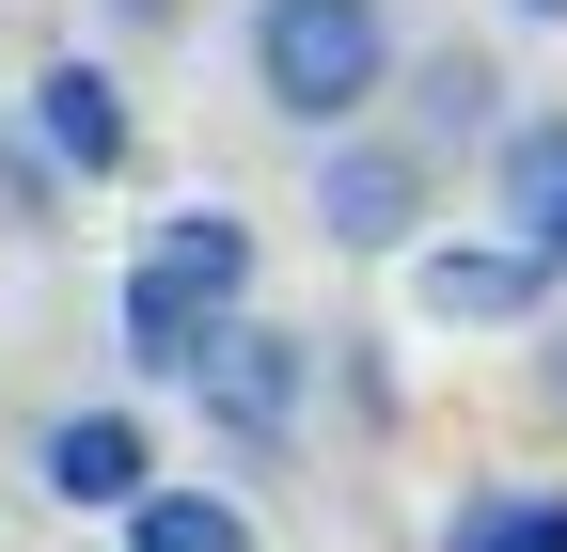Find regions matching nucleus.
Returning <instances> with one entry per match:
<instances>
[{"label":"nucleus","mask_w":567,"mask_h":552,"mask_svg":"<svg viewBox=\"0 0 567 552\" xmlns=\"http://www.w3.org/2000/svg\"><path fill=\"white\" fill-rule=\"evenodd\" d=\"M536 253H551V268H567V205H551V222H536Z\"/></svg>","instance_id":"nucleus-17"},{"label":"nucleus","mask_w":567,"mask_h":552,"mask_svg":"<svg viewBox=\"0 0 567 552\" xmlns=\"http://www.w3.org/2000/svg\"><path fill=\"white\" fill-rule=\"evenodd\" d=\"M126 552H252V505L237 490H205V473H142V490L111 505Z\"/></svg>","instance_id":"nucleus-9"},{"label":"nucleus","mask_w":567,"mask_h":552,"mask_svg":"<svg viewBox=\"0 0 567 552\" xmlns=\"http://www.w3.org/2000/svg\"><path fill=\"white\" fill-rule=\"evenodd\" d=\"M394 0H252L237 17V80H252V111L268 126H347V111H379V80H394Z\"/></svg>","instance_id":"nucleus-1"},{"label":"nucleus","mask_w":567,"mask_h":552,"mask_svg":"<svg viewBox=\"0 0 567 552\" xmlns=\"http://www.w3.org/2000/svg\"><path fill=\"white\" fill-rule=\"evenodd\" d=\"M189 410H205V442H221V458H300V427H316V331H284V316H221V331H205V348H189Z\"/></svg>","instance_id":"nucleus-2"},{"label":"nucleus","mask_w":567,"mask_h":552,"mask_svg":"<svg viewBox=\"0 0 567 552\" xmlns=\"http://www.w3.org/2000/svg\"><path fill=\"white\" fill-rule=\"evenodd\" d=\"M505 17H520V32H567V0H505Z\"/></svg>","instance_id":"nucleus-16"},{"label":"nucleus","mask_w":567,"mask_h":552,"mask_svg":"<svg viewBox=\"0 0 567 552\" xmlns=\"http://www.w3.org/2000/svg\"><path fill=\"white\" fill-rule=\"evenodd\" d=\"M442 552H567V490H457Z\"/></svg>","instance_id":"nucleus-12"},{"label":"nucleus","mask_w":567,"mask_h":552,"mask_svg":"<svg viewBox=\"0 0 567 552\" xmlns=\"http://www.w3.org/2000/svg\"><path fill=\"white\" fill-rule=\"evenodd\" d=\"M379 111L410 126L425 159H473L488 126H505V63H488V48H394V80H379Z\"/></svg>","instance_id":"nucleus-7"},{"label":"nucleus","mask_w":567,"mask_h":552,"mask_svg":"<svg viewBox=\"0 0 567 552\" xmlns=\"http://www.w3.org/2000/svg\"><path fill=\"white\" fill-rule=\"evenodd\" d=\"M142 253H158V268H174V285H205V300H252V285H268V237L237 222V205H221V190H205V205H174V222H158V237H142Z\"/></svg>","instance_id":"nucleus-10"},{"label":"nucleus","mask_w":567,"mask_h":552,"mask_svg":"<svg viewBox=\"0 0 567 552\" xmlns=\"http://www.w3.org/2000/svg\"><path fill=\"white\" fill-rule=\"evenodd\" d=\"M95 32H111V48H174V32H189V0H95Z\"/></svg>","instance_id":"nucleus-14"},{"label":"nucleus","mask_w":567,"mask_h":552,"mask_svg":"<svg viewBox=\"0 0 567 552\" xmlns=\"http://www.w3.org/2000/svg\"><path fill=\"white\" fill-rule=\"evenodd\" d=\"M394 268H410V316L425 331H536V300L567 285L536 237H410Z\"/></svg>","instance_id":"nucleus-5"},{"label":"nucleus","mask_w":567,"mask_h":552,"mask_svg":"<svg viewBox=\"0 0 567 552\" xmlns=\"http://www.w3.org/2000/svg\"><path fill=\"white\" fill-rule=\"evenodd\" d=\"M32 237H63V174L0 126V253H32Z\"/></svg>","instance_id":"nucleus-13"},{"label":"nucleus","mask_w":567,"mask_h":552,"mask_svg":"<svg viewBox=\"0 0 567 552\" xmlns=\"http://www.w3.org/2000/svg\"><path fill=\"white\" fill-rule=\"evenodd\" d=\"M316 237L331 253H363V268H394L425 222H442V159L410 143V126H379V111H347V126H316Z\"/></svg>","instance_id":"nucleus-3"},{"label":"nucleus","mask_w":567,"mask_h":552,"mask_svg":"<svg viewBox=\"0 0 567 552\" xmlns=\"http://www.w3.org/2000/svg\"><path fill=\"white\" fill-rule=\"evenodd\" d=\"M0 126L63 174V190H126L142 174V111H126V63L111 48H48L17 95H0Z\"/></svg>","instance_id":"nucleus-4"},{"label":"nucleus","mask_w":567,"mask_h":552,"mask_svg":"<svg viewBox=\"0 0 567 552\" xmlns=\"http://www.w3.org/2000/svg\"><path fill=\"white\" fill-rule=\"evenodd\" d=\"M221 316H237V300H205V285H174V268L142 253L126 285H111V348H126V379H189V348H205Z\"/></svg>","instance_id":"nucleus-8"},{"label":"nucleus","mask_w":567,"mask_h":552,"mask_svg":"<svg viewBox=\"0 0 567 552\" xmlns=\"http://www.w3.org/2000/svg\"><path fill=\"white\" fill-rule=\"evenodd\" d=\"M142 473H158V427H142V410H48V427H32V490L63 505V521H111L126 490H142Z\"/></svg>","instance_id":"nucleus-6"},{"label":"nucleus","mask_w":567,"mask_h":552,"mask_svg":"<svg viewBox=\"0 0 567 552\" xmlns=\"http://www.w3.org/2000/svg\"><path fill=\"white\" fill-rule=\"evenodd\" d=\"M536 410H567V316L536 300Z\"/></svg>","instance_id":"nucleus-15"},{"label":"nucleus","mask_w":567,"mask_h":552,"mask_svg":"<svg viewBox=\"0 0 567 552\" xmlns=\"http://www.w3.org/2000/svg\"><path fill=\"white\" fill-rule=\"evenodd\" d=\"M473 159H488V205H505V237H536L551 205H567V111H505Z\"/></svg>","instance_id":"nucleus-11"}]
</instances>
